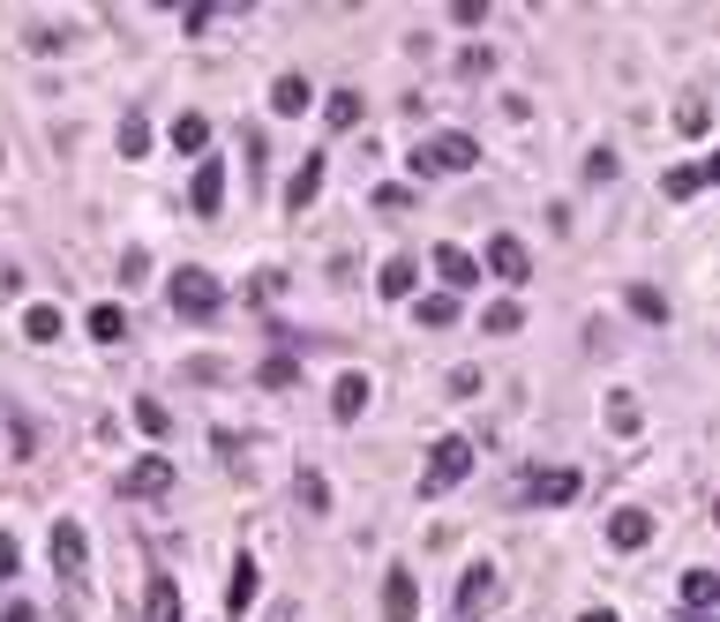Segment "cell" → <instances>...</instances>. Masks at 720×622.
<instances>
[{"mask_svg": "<svg viewBox=\"0 0 720 622\" xmlns=\"http://www.w3.org/2000/svg\"><path fill=\"white\" fill-rule=\"evenodd\" d=\"M676 600L690 608V615H713V608H720V578H713V570H683Z\"/></svg>", "mask_w": 720, "mask_h": 622, "instance_id": "e0dca14e", "label": "cell"}, {"mask_svg": "<svg viewBox=\"0 0 720 622\" xmlns=\"http://www.w3.org/2000/svg\"><path fill=\"white\" fill-rule=\"evenodd\" d=\"M368 398H376V390H368V375H339V390H331V420L353 427V420L368 413Z\"/></svg>", "mask_w": 720, "mask_h": 622, "instance_id": "9a60e30c", "label": "cell"}, {"mask_svg": "<svg viewBox=\"0 0 720 622\" xmlns=\"http://www.w3.org/2000/svg\"><path fill=\"white\" fill-rule=\"evenodd\" d=\"M623 300H631V315H638V323H668V292H653V286H631Z\"/></svg>", "mask_w": 720, "mask_h": 622, "instance_id": "f1b7e54d", "label": "cell"}, {"mask_svg": "<svg viewBox=\"0 0 720 622\" xmlns=\"http://www.w3.org/2000/svg\"><path fill=\"white\" fill-rule=\"evenodd\" d=\"M480 270H488V278H503V286H525V278H533V255H525L518 233H496L488 255H480Z\"/></svg>", "mask_w": 720, "mask_h": 622, "instance_id": "52a82bcc", "label": "cell"}, {"mask_svg": "<svg viewBox=\"0 0 720 622\" xmlns=\"http://www.w3.org/2000/svg\"><path fill=\"white\" fill-rule=\"evenodd\" d=\"M45 555H53L60 585H84V570H90V540H84V525H76V518H60V525H53Z\"/></svg>", "mask_w": 720, "mask_h": 622, "instance_id": "5b68a950", "label": "cell"}, {"mask_svg": "<svg viewBox=\"0 0 720 622\" xmlns=\"http://www.w3.org/2000/svg\"><path fill=\"white\" fill-rule=\"evenodd\" d=\"M143 622H180V585L151 578V600H143Z\"/></svg>", "mask_w": 720, "mask_h": 622, "instance_id": "7402d4cb", "label": "cell"}, {"mask_svg": "<svg viewBox=\"0 0 720 622\" xmlns=\"http://www.w3.org/2000/svg\"><path fill=\"white\" fill-rule=\"evenodd\" d=\"M653 540V518L638 510V502H623V510H608V547H623V555H638Z\"/></svg>", "mask_w": 720, "mask_h": 622, "instance_id": "8fae6325", "label": "cell"}, {"mask_svg": "<svg viewBox=\"0 0 720 622\" xmlns=\"http://www.w3.org/2000/svg\"><path fill=\"white\" fill-rule=\"evenodd\" d=\"M376 210H390V218H398V210H413V188H376Z\"/></svg>", "mask_w": 720, "mask_h": 622, "instance_id": "d590c367", "label": "cell"}, {"mask_svg": "<svg viewBox=\"0 0 720 622\" xmlns=\"http://www.w3.org/2000/svg\"><path fill=\"white\" fill-rule=\"evenodd\" d=\"M480 390V368H451V398H473Z\"/></svg>", "mask_w": 720, "mask_h": 622, "instance_id": "f35d334b", "label": "cell"}, {"mask_svg": "<svg viewBox=\"0 0 720 622\" xmlns=\"http://www.w3.org/2000/svg\"><path fill=\"white\" fill-rule=\"evenodd\" d=\"M255 382H263V390H293L300 382V353H270V360L255 368Z\"/></svg>", "mask_w": 720, "mask_h": 622, "instance_id": "603a6c76", "label": "cell"}, {"mask_svg": "<svg viewBox=\"0 0 720 622\" xmlns=\"http://www.w3.org/2000/svg\"><path fill=\"white\" fill-rule=\"evenodd\" d=\"M173 480H180V465L151 451V457H135V465L121 473V496L128 502H158V496H173Z\"/></svg>", "mask_w": 720, "mask_h": 622, "instance_id": "277c9868", "label": "cell"}, {"mask_svg": "<svg viewBox=\"0 0 720 622\" xmlns=\"http://www.w3.org/2000/svg\"><path fill=\"white\" fill-rule=\"evenodd\" d=\"M713 180H720V166H713V158H690V166L661 173V196H668V203H690V196H706Z\"/></svg>", "mask_w": 720, "mask_h": 622, "instance_id": "9c48e42d", "label": "cell"}, {"mask_svg": "<svg viewBox=\"0 0 720 622\" xmlns=\"http://www.w3.org/2000/svg\"><path fill=\"white\" fill-rule=\"evenodd\" d=\"M0 622H38V608H31V600H8V608H0Z\"/></svg>", "mask_w": 720, "mask_h": 622, "instance_id": "ab89813d", "label": "cell"}, {"mask_svg": "<svg viewBox=\"0 0 720 622\" xmlns=\"http://www.w3.org/2000/svg\"><path fill=\"white\" fill-rule=\"evenodd\" d=\"M676 127H683V135H713V105H698V98L676 105Z\"/></svg>", "mask_w": 720, "mask_h": 622, "instance_id": "1f68e13d", "label": "cell"}, {"mask_svg": "<svg viewBox=\"0 0 720 622\" xmlns=\"http://www.w3.org/2000/svg\"><path fill=\"white\" fill-rule=\"evenodd\" d=\"M586 180H594V188H600V180H616V151H594V158H586Z\"/></svg>", "mask_w": 720, "mask_h": 622, "instance_id": "8d00e7d4", "label": "cell"}, {"mask_svg": "<svg viewBox=\"0 0 720 622\" xmlns=\"http://www.w3.org/2000/svg\"><path fill=\"white\" fill-rule=\"evenodd\" d=\"M270 113H278V121L315 113V84H308V76H278V84H270Z\"/></svg>", "mask_w": 720, "mask_h": 622, "instance_id": "4fadbf2b", "label": "cell"}, {"mask_svg": "<svg viewBox=\"0 0 720 622\" xmlns=\"http://www.w3.org/2000/svg\"><path fill=\"white\" fill-rule=\"evenodd\" d=\"M451 323H458V300H451V292H428L421 300V331H451Z\"/></svg>", "mask_w": 720, "mask_h": 622, "instance_id": "f546056e", "label": "cell"}, {"mask_svg": "<svg viewBox=\"0 0 720 622\" xmlns=\"http://www.w3.org/2000/svg\"><path fill=\"white\" fill-rule=\"evenodd\" d=\"M466 166H480V143L473 135H428V143H413V158H406V173L413 180H443V173H466Z\"/></svg>", "mask_w": 720, "mask_h": 622, "instance_id": "6da1fadb", "label": "cell"}, {"mask_svg": "<svg viewBox=\"0 0 720 622\" xmlns=\"http://www.w3.org/2000/svg\"><path fill=\"white\" fill-rule=\"evenodd\" d=\"M473 473V443L466 435H443L435 451H428V473H421V496H451L458 480Z\"/></svg>", "mask_w": 720, "mask_h": 622, "instance_id": "3957f363", "label": "cell"}, {"mask_svg": "<svg viewBox=\"0 0 720 622\" xmlns=\"http://www.w3.org/2000/svg\"><path fill=\"white\" fill-rule=\"evenodd\" d=\"M60 331H68V315H60V308H31V315H23V337H31V345H53Z\"/></svg>", "mask_w": 720, "mask_h": 622, "instance_id": "83f0119b", "label": "cell"}, {"mask_svg": "<svg viewBox=\"0 0 720 622\" xmlns=\"http://www.w3.org/2000/svg\"><path fill=\"white\" fill-rule=\"evenodd\" d=\"M203 143H211V121H203V113H180V121H173V151L203 158Z\"/></svg>", "mask_w": 720, "mask_h": 622, "instance_id": "cb8c5ba5", "label": "cell"}, {"mask_svg": "<svg viewBox=\"0 0 720 622\" xmlns=\"http://www.w3.org/2000/svg\"><path fill=\"white\" fill-rule=\"evenodd\" d=\"M293 502L308 510V518H323V510H331V480H323L315 465H300V473H293Z\"/></svg>", "mask_w": 720, "mask_h": 622, "instance_id": "d6986e66", "label": "cell"}, {"mask_svg": "<svg viewBox=\"0 0 720 622\" xmlns=\"http://www.w3.org/2000/svg\"><path fill=\"white\" fill-rule=\"evenodd\" d=\"M0 166H8V158H0Z\"/></svg>", "mask_w": 720, "mask_h": 622, "instance_id": "b9f144b4", "label": "cell"}, {"mask_svg": "<svg viewBox=\"0 0 720 622\" xmlns=\"http://www.w3.org/2000/svg\"><path fill=\"white\" fill-rule=\"evenodd\" d=\"M323 127H331V135L361 127V90H331V98H323Z\"/></svg>", "mask_w": 720, "mask_h": 622, "instance_id": "44dd1931", "label": "cell"}, {"mask_svg": "<svg viewBox=\"0 0 720 622\" xmlns=\"http://www.w3.org/2000/svg\"><path fill=\"white\" fill-rule=\"evenodd\" d=\"M113 143H121V158H143V151H151V121H143V113H121Z\"/></svg>", "mask_w": 720, "mask_h": 622, "instance_id": "4316f807", "label": "cell"}, {"mask_svg": "<svg viewBox=\"0 0 720 622\" xmlns=\"http://www.w3.org/2000/svg\"><path fill=\"white\" fill-rule=\"evenodd\" d=\"M413 278H421V263H413V255H390V263H383V278H376V292H383V300H406Z\"/></svg>", "mask_w": 720, "mask_h": 622, "instance_id": "ffe728a7", "label": "cell"}, {"mask_svg": "<svg viewBox=\"0 0 720 622\" xmlns=\"http://www.w3.org/2000/svg\"><path fill=\"white\" fill-rule=\"evenodd\" d=\"M15 570H23V547H15V533H0V585H15Z\"/></svg>", "mask_w": 720, "mask_h": 622, "instance_id": "e575fe53", "label": "cell"}, {"mask_svg": "<svg viewBox=\"0 0 720 622\" xmlns=\"http://www.w3.org/2000/svg\"><path fill=\"white\" fill-rule=\"evenodd\" d=\"M135 427L166 443V435H173V413H166V406H158V398H135Z\"/></svg>", "mask_w": 720, "mask_h": 622, "instance_id": "4dcf8cb0", "label": "cell"}, {"mask_svg": "<svg viewBox=\"0 0 720 622\" xmlns=\"http://www.w3.org/2000/svg\"><path fill=\"white\" fill-rule=\"evenodd\" d=\"M286 292V270H255L248 278V300H278Z\"/></svg>", "mask_w": 720, "mask_h": 622, "instance_id": "836d02e7", "label": "cell"}, {"mask_svg": "<svg viewBox=\"0 0 720 622\" xmlns=\"http://www.w3.org/2000/svg\"><path fill=\"white\" fill-rule=\"evenodd\" d=\"M121 278H128V286H135V278H151V255L128 248V255H121Z\"/></svg>", "mask_w": 720, "mask_h": 622, "instance_id": "74e56055", "label": "cell"}, {"mask_svg": "<svg viewBox=\"0 0 720 622\" xmlns=\"http://www.w3.org/2000/svg\"><path fill=\"white\" fill-rule=\"evenodd\" d=\"M383 622H421V578L406 563L383 570Z\"/></svg>", "mask_w": 720, "mask_h": 622, "instance_id": "8992f818", "label": "cell"}, {"mask_svg": "<svg viewBox=\"0 0 720 622\" xmlns=\"http://www.w3.org/2000/svg\"><path fill=\"white\" fill-rule=\"evenodd\" d=\"M518 323H525V308H518V300H488V308H480V331H488V337H510Z\"/></svg>", "mask_w": 720, "mask_h": 622, "instance_id": "d4e9b609", "label": "cell"}, {"mask_svg": "<svg viewBox=\"0 0 720 622\" xmlns=\"http://www.w3.org/2000/svg\"><path fill=\"white\" fill-rule=\"evenodd\" d=\"M608 420H616L623 435H638V398H631V390H616V398H608Z\"/></svg>", "mask_w": 720, "mask_h": 622, "instance_id": "d6a6232c", "label": "cell"}, {"mask_svg": "<svg viewBox=\"0 0 720 622\" xmlns=\"http://www.w3.org/2000/svg\"><path fill=\"white\" fill-rule=\"evenodd\" d=\"M488 600H496V570H488V563H473L466 578H458V615H480Z\"/></svg>", "mask_w": 720, "mask_h": 622, "instance_id": "ac0fdd59", "label": "cell"}, {"mask_svg": "<svg viewBox=\"0 0 720 622\" xmlns=\"http://www.w3.org/2000/svg\"><path fill=\"white\" fill-rule=\"evenodd\" d=\"M90 337H98V345H121V337H128V308H113V300L90 308Z\"/></svg>", "mask_w": 720, "mask_h": 622, "instance_id": "484cf974", "label": "cell"}, {"mask_svg": "<svg viewBox=\"0 0 720 622\" xmlns=\"http://www.w3.org/2000/svg\"><path fill=\"white\" fill-rule=\"evenodd\" d=\"M255 592H263V570H255V555H233V578H225V615H248Z\"/></svg>", "mask_w": 720, "mask_h": 622, "instance_id": "5bb4252c", "label": "cell"}, {"mask_svg": "<svg viewBox=\"0 0 720 622\" xmlns=\"http://www.w3.org/2000/svg\"><path fill=\"white\" fill-rule=\"evenodd\" d=\"M578 622H623V615H616V608H586Z\"/></svg>", "mask_w": 720, "mask_h": 622, "instance_id": "60d3db41", "label": "cell"}, {"mask_svg": "<svg viewBox=\"0 0 720 622\" xmlns=\"http://www.w3.org/2000/svg\"><path fill=\"white\" fill-rule=\"evenodd\" d=\"M323 166H331L323 151H315V158H300V173L286 180V210H308L315 196H323Z\"/></svg>", "mask_w": 720, "mask_h": 622, "instance_id": "2e32d148", "label": "cell"}, {"mask_svg": "<svg viewBox=\"0 0 720 622\" xmlns=\"http://www.w3.org/2000/svg\"><path fill=\"white\" fill-rule=\"evenodd\" d=\"M578 488H586V480H578L571 465H555V473H533V480H525V502H549V510H563V502H578Z\"/></svg>", "mask_w": 720, "mask_h": 622, "instance_id": "30bf717a", "label": "cell"}, {"mask_svg": "<svg viewBox=\"0 0 720 622\" xmlns=\"http://www.w3.org/2000/svg\"><path fill=\"white\" fill-rule=\"evenodd\" d=\"M428 263H435V278L451 286V300H458V292H473V286H480V263H473V255L458 248V241H443V248L428 255Z\"/></svg>", "mask_w": 720, "mask_h": 622, "instance_id": "ba28073f", "label": "cell"}, {"mask_svg": "<svg viewBox=\"0 0 720 622\" xmlns=\"http://www.w3.org/2000/svg\"><path fill=\"white\" fill-rule=\"evenodd\" d=\"M166 300H173V315H196V323H211L218 308H225V292H218V278H211V270H196V263H188V270H173V278H166Z\"/></svg>", "mask_w": 720, "mask_h": 622, "instance_id": "7a4b0ae2", "label": "cell"}, {"mask_svg": "<svg viewBox=\"0 0 720 622\" xmlns=\"http://www.w3.org/2000/svg\"><path fill=\"white\" fill-rule=\"evenodd\" d=\"M188 210H196V218H218V210H225V166H218V158H203V166H196Z\"/></svg>", "mask_w": 720, "mask_h": 622, "instance_id": "7c38bea8", "label": "cell"}]
</instances>
